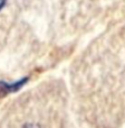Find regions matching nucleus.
<instances>
[{
	"mask_svg": "<svg viewBox=\"0 0 125 128\" xmlns=\"http://www.w3.org/2000/svg\"><path fill=\"white\" fill-rule=\"evenodd\" d=\"M4 4H6V0H0V10H1L2 7L4 6Z\"/></svg>",
	"mask_w": 125,
	"mask_h": 128,
	"instance_id": "obj_2",
	"label": "nucleus"
},
{
	"mask_svg": "<svg viewBox=\"0 0 125 128\" xmlns=\"http://www.w3.org/2000/svg\"><path fill=\"white\" fill-rule=\"evenodd\" d=\"M24 110L19 114H13L12 118L8 120V128H48L45 122V110L35 104H25Z\"/></svg>",
	"mask_w": 125,
	"mask_h": 128,
	"instance_id": "obj_1",
	"label": "nucleus"
}]
</instances>
